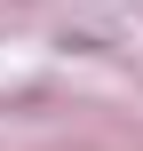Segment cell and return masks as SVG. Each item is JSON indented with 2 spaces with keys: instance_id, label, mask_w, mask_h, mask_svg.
Instances as JSON below:
<instances>
[]
</instances>
